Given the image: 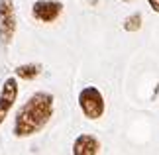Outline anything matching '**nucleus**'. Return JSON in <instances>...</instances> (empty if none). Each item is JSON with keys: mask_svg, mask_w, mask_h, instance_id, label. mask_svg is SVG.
<instances>
[{"mask_svg": "<svg viewBox=\"0 0 159 155\" xmlns=\"http://www.w3.org/2000/svg\"><path fill=\"white\" fill-rule=\"evenodd\" d=\"M149 6L153 8V12H159V0H148Z\"/></svg>", "mask_w": 159, "mask_h": 155, "instance_id": "9", "label": "nucleus"}, {"mask_svg": "<svg viewBox=\"0 0 159 155\" xmlns=\"http://www.w3.org/2000/svg\"><path fill=\"white\" fill-rule=\"evenodd\" d=\"M61 12H63V2L59 0H38L32 6V16L43 24L55 22L61 16Z\"/></svg>", "mask_w": 159, "mask_h": 155, "instance_id": "4", "label": "nucleus"}, {"mask_svg": "<svg viewBox=\"0 0 159 155\" xmlns=\"http://www.w3.org/2000/svg\"><path fill=\"white\" fill-rule=\"evenodd\" d=\"M16 98H18V80L14 77H10L4 80L2 89H0V124L6 120V116L14 106Z\"/></svg>", "mask_w": 159, "mask_h": 155, "instance_id": "5", "label": "nucleus"}, {"mask_svg": "<svg viewBox=\"0 0 159 155\" xmlns=\"http://www.w3.org/2000/svg\"><path fill=\"white\" fill-rule=\"evenodd\" d=\"M100 153V141L94 135L83 134L73 144V155H96Z\"/></svg>", "mask_w": 159, "mask_h": 155, "instance_id": "6", "label": "nucleus"}, {"mask_svg": "<svg viewBox=\"0 0 159 155\" xmlns=\"http://www.w3.org/2000/svg\"><path fill=\"white\" fill-rule=\"evenodd\" d=\"M122 28L126 30V32H138L139 28H142V14H132L128 16L124 24H122Z\"/></svg>", "mask_w": 159, "mask_h": 155, "instance_id": "8", "label": "nucleus"}, {"mask_svg": "<svg viewBox=\"0 0 159 155\" xmlns=\"http://www.w3.org/2000/svg\"><path fill=\"white\" fill-rule=\"evenodd\" d=\"M18 20H16V6L14 0H0V41L10 45L16 35Z\"/></svg>", "mask_w": 159, "mask_h": 155, "instance_id": "3", "label": "nucleus"}, {"mask_svg": "<svg viewBox=\"0 0 159 155\" xmlns=\"http://www.w3.org/2000/svg\"><path fill=\"white\" fill-rule=\"evenodd\" d=\"M122 2H132V0H122Z\"/></svg>", "mask_w": 159, "mask_h": 155, "instance_id": "10", "label": "nucleus"}, {"mask_svg": "<svg viewBox=\"0 0 159 155\" xmlns=\"http://www.w3.org/2000/svg\"><path fill=\"white\" fill-rule=\"evenodd\" d=\"M16 77H20L24 80H34L35 77H39L41 73V67L35 65V63H28V65H18L16 67Z\"/></svg>", "mask_w": 159, "mask_h": 155, "instance_id": "7", "label": "nucleus"}, {"mask_svg": "<svg viewBox=\"0 0 159 155\" xmlns=\"http://www.w3.org/2000/svg\"><path fill=\"white\" fill-rule=\"evenodd\" d=\"M53 102L55 98L49 92H35L30 96L16 114L14 120L16 138H30V135L39 134L53 118Z\"/></svg>", "mask_w": 159, "mask_h": 155, "instance_id": "1", "label": "nucleus"}, {"mask_svg": "<svg viewBox=\"0 0 159 155\" xmlns=\"http://www.w3.org/2000/svg\"><path fill=\"white\" fill-rule=\"evenodd\" d=\"M79 106H81L84 118L89 120H98L102 118L106 110V102L102 92L96 89V86H84V89L79 92Z\"/></svg>", "mask_w": 159, "mask_h": 155, "instance_id": "2", "label": "nucleus"}]
</instances>
